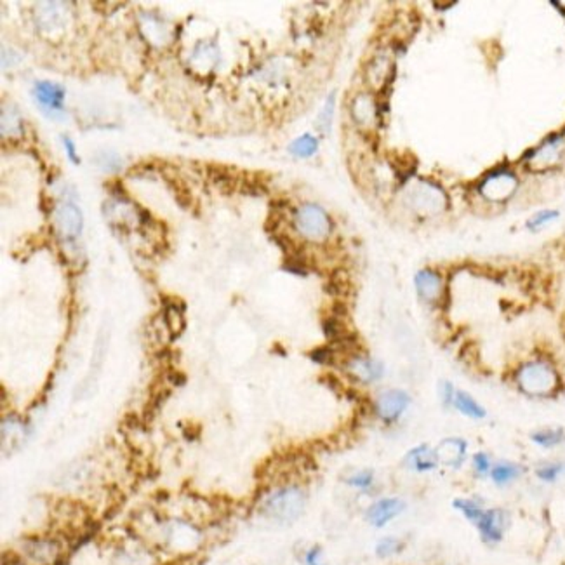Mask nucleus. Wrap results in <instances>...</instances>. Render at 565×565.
Masks as SVG:
<instances>
[{
	"instance_id": "1",
	"label": "nucleus",
	"mask_w": 565,
	"mask_h": 565,
	"mask_svg": "<svg viewBox=\"0 0 565 565\" xmlns=\"http://www.w3.org/2000/svg\"><path fill=\"white\" fill-rule=\"evenodd\" d=\"M308 494L298 484H284L271 489L260 503V513L278 525L294 523L305 513Z\"/></svg>"
},
{
	"instance_id": "2",
	"label": "nucleus",
	"mask_w": 565,
	"mask_h": 565,
	"mask_svg": "<svg viewBox=\"0 0 565 565\" xmlns=\"http://www.w3.org/2000/svg\"><path fill=\"white\" fill-rule=\"evenodd\" d=\"M515 385L523 395L532 398L553 397L560 388V376L551 362L544 358L523 362L515 372Z\"/></svg>"
},
{
	"instance_id": "3",
	"label": "nucleus",
	"mask_w": 565,
	"mask_h": 565,
	"mask_svg": "<svg viewBox=\"0 0 565 565\" xmlns=\"http://www.w3.org/2000/svg\"><path fill=\"white\" fill-rule=\"evenodd\" d=\"M405 201L412 211L425 216V218L442 214L449 204L446 192L437 183L428 181V179L416 181L405 194Z\"/></svg>"
},
{
	"instance_id": "4",
	"label": "nucleus",
	"mask_w": 565,
	"mask_h": 565,
	"mask_svg": "<svg viewBox=\"0 0 565 565\" xmlns=\"http://www.w3.org/2000/svg\"><path fill=\"white\" fill-rule=\"evenodd\" d=\"M294 228L303 239L320 244L330 235V219L327 212L317 204H305L296 211Z\"/></svg>"
},
{
	"instance_id": "5",
	"label": "nucleus",
	"mask_w": 565,
	"mask_h": 565,
	"mask_svg": "<svg viewBox=\"0 0 565 565\" xmlns=\"http://www.w3.org/2000/svg\"><path fill=\"white\" fill-rule=\"evenodd\" d=\"M518 188V178L506 167H498L485 174L478 185V194L492 204L506 202Z\"/></svg>"
},
{
	"instance_id": "6",
	"label": "nucleus",
	"mask_w": 565,
	"mask_h": 565,
	"mask_svg": "<svg viewBox=\"0 0 565 565\" xmlns=\"http://www.w3.org/2000/svg\"><path fill=\"white\" fill-rule=\"evenodd\" d=\"M509 523H512V515L508 509L499 508V506H487L473 527L477 529L482 543L487 546H498L505 539Z\"/></svg>"
},
{
	"instance_id": "7",
	"label": "nucleus",
	"mask_w": 565,
	"mask_h": 565,
	"mask_svg": "<svg viewBox=\"0 0 565 565\" xmlns=\"http://www.w3.org/2000/svg\"><path fill=\"white\" fill-rule=\"evenodd\" d=\"M63 555V548L51 537H35L22 544V560L26 565H58Z\"/></svg>"
},
{
	"instance_id": "8",
	"label": "nucleus",
	"mask_w": 565,
	"mask_h": 565,
	"mask_svg": "<svg viewBox=\"0 0 565 565\" xmlns=\"http://www.w3.org/2000/svg\"><path fill=\"white\" fill-rule=\"evenodd\" d=\"M412 398L405 390L391 388L378 395L374 400V414L387 425H394L411 407Z\"/></svg>"
},
{
	"instance_id": "9",
	"label": "nucleus",
	"mask_w": 565,
	"mask_h": 565,
	"mask_svg": "<svg viewBox=\"0 0 565 565\" xmlns=\"http://www.w3.org/2000/svg\"><path fill=\"white\" fill-rule=\"evenodd\" d=\"M565 153V134H551L537 148L529 151L527 165L532 171H548L562 162Z\"/></svg>"
},
{
	"instance_id": "10",
	"label": "nucleus",
	"mask_w": 565,
	"mask_h": 565,
	"mask_svg": "<svg viewBox=\"0 0 565 565\" xmlns=\"http://www.w3.org/2000/svg\"><path fill=\"white\" fill-rule=\"evenodd\" d=\"M407 508V503L397 496H387V498L376 499L365 512V520L371 523L374 529H383L388 523L402 515Z\"/></svg>"
},
{
	"instance_id": "11",
	"label": "nucleus",
	"mask_w": 565,
	"mask_h": 565,
	"mask_svg": "<svg viewBox=\"0 0 565 565\" xmlns=\"http://www.w3.org/2000/svg\"><path fill=\"white\" fill-rule=\"evenodd\" d=\"M437 457H439L440 466L447 470L457 471L463 468V464L468 461L470 454V444L463 437H446L440 440L439 446L435 447Z\"/></svg>"
},
{
	"instance_id": "12",
	"label": "nucleus",
	"mask_w": 565,
	"mask_h": 565,
	"mask_svg": "<svg viewBox=\"0 0 565 565\" xmlns=\"http://www.w3.org/2000/svg\"><path fill=\"white\" fill-rule=\"evenodd\" d=\"M402 466H404L405 470L418 475L433 473V471H437L440 468L435 447H432L426 442H421L418 444V446L411 447V449L404 454V457H402Z\"/></svg>"
},
{
	"instance_id": "13",
	"label": "nucleus",
	"mask_w": 565,
	"mask_h": 565,
	"mask_svg": "<svg viewBox=\"0 0 565 565\" xmlns=\"http://www.w3.org/2000/svg\"><path fill=\"white\" fill-rule=\"evenodd\" d=\"M344 369L348 371V374L353 376L355 380L364 385L376 383L385 376V365L380 360L367 357L364 353H358V351L346 358Z\"/></svg>"
},
{
	"instance_id": "14",
	"label": "nucleus",
	"mask_w": 565,
	"mask_h": 565,
	"mask_svg": "<svg viewBox=\"0 0 565 565\" xmlns=\"http://www.w3.org/2000/svg\"><path fill=\"white\" fill-rule=\"evenodd\" d=\"M414 287L426 305H437L444 298V277L433 268H421L414 275Z\"/></svg>"
},
{
	"instance_id": "15",
	"label": "nucleus",
	"mask_w": 565,
	"mask_h": 565,
	"mask_svg": "<svg viewBox=\"0 0 565 565\" xmlns=\"http://www.w3.org/2000/svg\"><path fill=\"white\" fill-rule=\"evenodd\" d=\"M54 218H56L58 232H60V235L63 239L70 240L81 235L82 226H84V218H82V212L77 205L68 204V202L60 204L56 212H54Z\"/></svg>"
},
{
	"instance_id": "16",
	"label": "nucleus",
	"mask_w": 565,
	"mask_h": 565,
	"mask_svg": "<svg viewBox=\"0 0 565 565\" xmlns=\"http://www.w3.org/2000/svg\"><path fill=\"white\" fill-rule=\"evenodd\" d=\"M33 96L39 101L40 108L46 110L49 115L60 113L63 110L65 89L54 82H37L33 89Z\"/></svg>"
},
{
	"instance_id": "17",
	"label": "nucleus",
	"mask_w": 565,
	"mask_h": 565,
	"mask_svg": "<svg viewBox=\"0 0 565 565\" xmlns=\"http://www.w3.org/2000/svg\"><path fill=\"white\" fill-rule=\"evenodd\" d=\"M523 475H525V466H522L520 463H515V461L499 459L494 461V464H492L489 480H491L496 487L505 489L516 484Z\"/></svg>"
},
{
	"instance_id": "18",
	"label": "nucleus",
	"mask_w": 565,
	"mask_h": 565,
	"mask_svg": "<svg viewBox=\"0 0 565 565\" xmlns=\"http://www.w3.org/2000/svg\"><path fill=\"white\" fill-rule=\"evenodd\" d=\"M453 409H456L461 416L471 419V421H482L487 418V409L468 391L457 390L456 397H454Z\"/></svg>"
},
{
	"instance_id": "19",
	"label": "nucleus",
	"mask_w": 565,
	"mask_h": 565,
	"mask_svg": "<svg viewBox=\"0 0 565 565\" xmlns=\"http://www.w3.org/2000/svg\"><path fill=\"white\" fill-rule=\"evenodd\" d=\"M453 508L456 509L466 522L475 525L487 506H485V503L482 501V499L473 498V496H459V498L453 499Z\"/></svg>"
},
{
	"instance_id": "20",
	"label": "nucleus",
	"mask_w": 565,
	"mask_h": 565,
	"mask_svg": "<svg viewBox=\"0 0 565 565\" xmlns=\"http://www.w3.org/2000/svg\"><path fill=\"white\" fill-rule=\"evenodd\" d=\"M394 74V65L385 56H378L367 67V82L374 89H383Z\"/></svg>"
},
{
	"instance_id": "21",
	"label": "nucleus",
	"mask_w": 565,
	"mask_h": 565,
	"mask_svg": "<svg viewBox=\"0 0 565 565\" xmlns=\"http://www.w3.org/2000/svg\"><path fill=\"white\" fill-rule=\"evenodd\" d=\"M530 442L536 447L544 450L557 449L565 444V430L564 428H539L530 433Z\"/></svg>"
},
{
	"instance_id": "22",
	"label": "nucleus",
	"mask_w": 565,
	"mask_h": 565,
	"mask_svg": "<svg viewBox=\"0 0 565 565\" xmlns=\"http://www.w3.org/2000/svg\"><path fill=\"white\" fill-rule=\"evenodd\" d=\"M25 435L26 428L22 419L15 418V416L4 419V423H2V449L6 450V447L9 446L12 453V447L19 446L25 440Z\"/></svg>"
},
{
	"instance_id": "23",
	"label": "nucleus",
	"mask_w": 565,
	"mask_h": 565,
	"mask_svg": "<svg viewBox=\"0 0 565 565\" xmlns=\"http://www.w3.org/2000/svg\"><path fill=\"white\" fill-rule=\"evenodd\" d=\"M565 475V461L560 459H550V461H541L536 468H534V477L541 482V484H555L560 480Z\"/></svg>"
},
{
	"instance_id": "24",
	"label": "nucleus",
	"mask_w": 565,
	"mask_h": 565,
	"mask_svg": "<svg viewBox=\"0 0 565 565\" xmlns=\"http://www.w3.org/2000/svg\"><path fill=\"white\" fill-rule=\"evenodd\" d=\"M376 112L378 106L369 94H358L351 105V115L358 124H371L376 119Z\"/></svg>"
},
{
	"instance_id": "25",
	"label": "nucleus",
	"mask_w": 565,
	"mask_h": 565,
	"mask_svg": "<svg viewBox=\"0 0 565 565\" xmlns=\"http://www.w3.org/2000/svg\"><path fill=\"white\" fill-rule=\"evenodd\" d=\"M171 339L178 337L179 334L185 330V315H183V308L178 306L176 303H167L164 308V315H162Z\"/></svg>"
},
{
	"instance_id": "26",
	"label": "nucleus",
	"mask_w": 565,
	"mask_h": 565,
	"mask_svg": "<svg viewBox=\"0 0 565 565\" xmlns=\"http://www.w3.org/2000/svg\"><path fill=\"white\" fill-rule=\"evenodd\" d=\"M208 172H209V178H211V181L218 186L223 194H230V192H233L237 188L235 176H232V172H230L226 167H223V165L209 164Z\"/></svg>"
},
{
	"instance_id": "27",
	"label": "nucleus",
	"mask_w": 565,
	"mask_h": 565,
	"mask_svg": "<svg viewBox=\"0 0 565 565\" xmlns=\"http://www.w3.org/2000/svg\"><path fill=\"white\" fill-rule=\"evenodd\" d=\"M405 543L397 536H385L381 537L374 546V555L381 560H387V558H394L397 555H400L404 551Z\"/></svg>"
},
{
	"instance_id": "28",
	"label": "nucleus",
	"mask_w": 565,
	"mask_h": 565,
	"mask_svg": "<svg viewBox=\"0 0 565 565\" xmlns=\"http://www.w3.org/2000/svg\"><path fill=\"white\" fill-rule=\"evenodd\" d=\"M317 150H319V141H317V137H313L312 134L299 136L298 140H294L289 144V151L298 158L312 157V155L317 153Z\"/></svg>"
},
{
	"instance_id": "29",
	"label": "nucleus",
	"mask_w": 565,
	"mask_h": 565,
	"mask_svg": "<svg viewBox=\"0 0 565 565\" xmlns=\"http://www.w3.org/2000/svg\"><path fill=\"white\" fill-rule=\"evenodd\" d=\"M376 482V473L372 470H358L353 471L351 475H348L344 478V484L350 489H355V491L360 492H367L374 487Z\"/></svg>"
},
{
	"instance_id": "30",
	"label": "nucleus",
	"mask_w": 565,
	"mask_h": 565,
	"mask_svg": "<svg viewBox=\"0 0 565 565\" xmlns=\"http://www.w3.org/2000/svg\"><path fill=\"white\" fill-rule=\"evenodd\" d=\"M470 464H471V471L477 478H489L492 470V456L485 450H477V453L471 454L470 457Z\"/></svg>"
},
{
	"instance_id": "31",
	"label": "nucleus",
	"mask_w": 565,
	"mask_h": 565,
	"mask_svg": "<svg viewBox=\"0 0 565 565\" xmlns=\"http://www.w3.org/2000/svg\"><path fill=\"white\" fill-rule=\"evenodd\" d=\"M23 120L18 115L15 106H4L2 108V133L4 136H18L22 133Z\"/></svg>"
},
{
	"instance_id": "32",
	"label": "nucleus",
	"mask_w": 565,
	"mask_h": 565,
	"mask_svg": "<svg viewBox=\"0 0 565 565\" xmlns=\"http://www.w3.org/2000/svg\"><path fill=\"white\" fill-rule=\"evenodd\" d=\"M558 216H560V212L558 211H553V209H544V211L536 212L532 218L527 219L525 226L530 230V232H537V230H541L543 226H546L548 223L555 221Z\"/></svg>"
},
{
	"instance_id": "33",
	"label": "nucleus",
	"mask_w": 565,
	"mask_h": 565,
	"mask_svg": "<svg viewBox=\"0 0 565 565\" xmlns=\"http://www.w3.org/2000/svg\"><path fill=\"white\" fill-rule=\"evenodd\" d=\"M334 101H336V96L330 94L327 98L326 105H323L322 112H320L319 119H317V129L322 134H327L330 130V126H332V115H334Z\"/></svg>"
},
{
	"instance_id": "34",
	"label": "nucleus",
	"mask_w": 565,
	"mask_h": 565,
	"mask_svg": "<svg viewBox=\"0 0 565 565\" xmlns=\"http://www.w3.org/2000/svg\"><path fill=\"white\" fill-rule=\"evenodd\" d=\"M96 164L106 172H119L120 167H122V160H120L119 155L110 150L99 151L98 157H96Z\"/></svg>"
},
{
	"instance_id": "35",
	"label": "nucleus",
	"mask_w": 565,
	"mask_h": 565,
	"mask_svg": "<svg viewBox=\"0 0 565 565\" xmlns=\"http://www.w3.org/2000/svg\"><path fill=\"white\" fill-rule=\"evenodd\" d=\"M457 388H454V385L450 381H440L439 383V400L442 404L444 409H453V402L454 397H456Z\"/></svg>"
},
{
	"instance_id": "36",
	"label": "nucleus",
	"mask_w": 565,
	"mask_h": 565,
	"mask_svg": "<svg viewBox=\"0 0 565 565\" xmlns=\"http://www.w3.org/2000/svg\"><path fill=\"white\" fill-rule=\"evenodd\" d=\"M303 564L305 565H327L326 555H323L322 546L313 544L303 551Z\"/></svg>"
},
{
	"instance_id": "37",
	"label": "nucleus",
	"mask_w": 565,
	"mask_h": 565,
	"mask_svg": "<svg viewBox=\"0 0 565 565\" xmlns=\"http://www.w3.org/2000/svg\"><path fill=\"white\" fill-rule=\"evenodd\" d=\"M63 144H65V148H67V153H68V157H70V160L74 162L75 165L81 164V157L77 155V150H75L74 141H71L68 136H63Z\"/></svg>"
}]
</instances>
